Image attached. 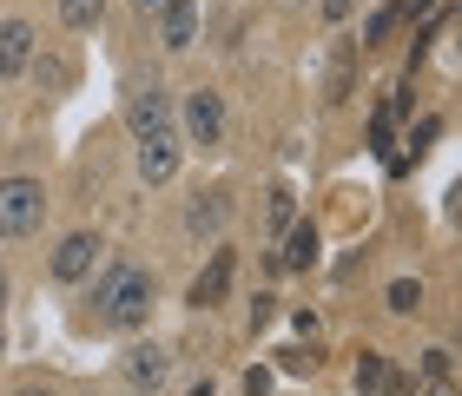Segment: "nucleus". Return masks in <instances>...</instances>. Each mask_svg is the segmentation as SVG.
I'll list each match as a JSON object with an SVG mask.
<instances>
[{
  "label": "nucleus",
  "mask_w": 462,
  "mask_h": 396,
  "mask_svg": "<svg viewBox=\"0 0 462 396\" xmlns=\"http://www.w3.org/2000/svg\"><path fill=\"white\" fill-rule=\"evenodd\" d=\"M145 310H152V278L139 264H113V278L99 284V324L133 330V324H145Z\"/></svg>",
  "instance_id": "nucleus-1"
},
{
  "label": "nucleus",
  "mask_w": 462,
  "mask_h": 396,
  "mask_svg": "<svg viewBox=\"0 0 462 396\" xmlns=\"http://www.w3.org/2000/svg\"><path fill=\"white\" fill-rule=\"evenodd\" d=\"M40 185L33 179H7L0 185V238H27L33 225H40Z\"/></svg>",
  "instance_id": "nucleus-2"
},
{
  "label": "nucleus",
  "mask_w": 462,
  "mask_h": 396,
  "mask_svg": "<svg viewBox=\"0 0 462 396\" xmlns=\"http://www.w3.org/2000/svg\"><path fill=\"white\" fill-rule=\"evenodd\" d=\"M125 126H133V139L172 133V93H165V87H133V99H125Z\"/></svg>",
  "instance_id": "nucleus-3"
},
{
  "label": "nucleus",
  "mask_w": 462,
  "mask_h": 396,
  "mask_svg": "<svg viewBox=\"0 0 462 396\" xmlns=\"http://www.w3.org/2000/svg\"><path fill=\"white\" fill-rule=\"evenodd\" d=\"M218 133H225V99L212 87H199L192 99H185V139L192 145H218Z\"/></svg>",
  "instance_id": "nucleus-4"
},
{
  "label": "nucleus",
  "mask_w": 462,
  "mask_h": 396,
  "mask_svg": "<svg viewBox=\"0 0 462 396\" xmlns=\"http://www.w3.org/2000/svg\"><path fill=\"white\" fill-rule=\"evenodd\" d=\"M93 264H99V238H93V232L60 238V252H53V278H60V284H79Z\"/></svg>",
  "instance_id": "nucleus-5"
},
{
  "label": "nucleus",
  "mask_w": 462,
  "mask_h": 396,
  "mask_svg": "<svg viewBox=\"0 0 462 396\" xmlns=\"http://www.w3.org/2000/svg\"><path fill=\"white\" fill-rule=\"evenodd\" d=\"M172 172H179V139H172V133L139 139V179H145V185H165Z\"/></svg>",
  "instance_id": "nucleus-6"
},
{
  "label": "nucleus",
  "mask_w": 462,
  "mask_h": 396,
  "mask_svg": "<svg viewBox=\"0 0 462 396\" xmlns=\"http://www.w3.org/2000/svg\"><path fill=\"white\" fill-rule=\"evenodd\" d=\"M33 67V27L27 20H0V79Z\"/></svg>",
  "instance_id": "nucleus-7"
},
{
  "label": "nucleus",
  "mask_w": 462,
  "mask_h": 396,
  "mask_svg": "<svg viewBox=\"0 0 462 396\" xmlns=\"http://www.w3.org/2000/svg\"><path fill=\"white\" fill-rule=\"evenodd\" d=\"M159 40H165V53H185L199 40V0H172V7L159 14Z\"/></svg>",
  "instance_id": "nucleus-8"
},
{
  "label": "nucleus",
  "mask_w": 462,
  "mask_h": 396,
  "mask_svg": "<svg viewBox=\"0 0 462 396\" xmlns=\"http://www.w3.org/2000/svg\"><path fill=\"white\" fill-rule=\"evenodd\" d=\"M225 290H231V252H212V264H205V278L192 284V304H199V310H212V304L225 298Z\"/></svg>",
  "instance_id": "nucleus-9"
},
{
  "label": "nucleus",
  "mask_w": 462,
  "mask_h": 396,
  "mask_svg": "<svg viewBox=\"0 0 462 396\" xmlns=\"http://www.w3.org/2000/svg\"><path fill=\"white\" fill-rule=\"evenodd\" d=\"M165 370H172V357H165L159 344H139V350H133V364H125V377H133L139 390H152V383L165 377Z\"/></svg>",
  "instance_id": "nucleus-10"
},
{
  "label": "nucleus",
  "mask_w": 462,
  "mask_h": 396,
  "mask_svg": "<svg viewBox=\"0 0 462 396\" xmlns=\"http://www.w3.org/2000/svg\"><path fill=\"white\" fill-rule=\"evenodd\" d=\"M310 258H318V225H291V238H284L278 264H284V271H304Z\"/></svg>",
  "instance_id": "nucleus-11"
},
{
  "label": "nucleus",
  "mask_w": 462,
  "mask_h": 396,
  "mask_svg": "<svg viewBox=\"0 0 462 396\" xmlns=\"http://www.w3.org/2000/svg\"><path fill=\"white\" fill-rule=\"evenodd\" d=\"M225 212H231V205H225V192H199V205L185 212V225H192V232H218V225H225Z\"/></svg>",
  "instance_id": "nucleus-12"
},
{
  "label": "nucleus",
  "mask_w": 462,
  "mask_h": 396,
  "mask_svg": "<svg viewBox=\"0 0 462 396\" xmlns=\"http://www.w3.org/2000/svg\"><path fill=\"white\" fill-rule=\"evenodd\" d=\"M99 7H106V0H60V20H67V27H99Z\"/></svg>",
  "instance_id": "nucleus-13"
},
{
  "label": "nucleus",
  "mask_w": 462,
  "mask_h": 396,
  "mask_svg": "<svg viewBox=\"0 0 462 396\" xmlns=\"http://www.w3.org/2000/svg\"><path fill=\"white\" fill-rule=\"evenodd\" d=\"M403 20V7H376L370 14V27H364V47H376V40H390V27Z\"/></svg>",
  "instance_id": "nucleus-14"
},
{
  "label": "nucleus",
  "mask_w": 462,
  "mask_h": 396,
  "mask_svg": "<svg viewBox=\"0 0 462 396\" xmlns=\"http://www.w3.org/2000/svg\"><path fill=\"white\" fill-rule=\"evenodd\" d=\"M356 390H383V357H376V350L356 357Z\"/></svg>",
  "instance_id": "nucleus-15"
},
{
  "label": "nucleus",
  "mask_w": 462,
  "mask_h": 396,
  "mask_svg": "<svg viewBox=\"0 0 462 396\" xmlns=\"http://www.w3.org/2000/svg\"><path fill=\"white\" fill-rule=\"evenodd\" d=\"M416 304H423V284L396 278V284H390V310H416Z\"/></svg>",
  "instance_id": "nucleus-16"
},
{
  "label": "nucleus",
  "mask_w": 462,
  "mask_h": 396,
  "mask_svg": "<svg viewBox=\"0 0 462 396\" xmlns=\"http://www.w3.org/2000/svg\"><path fill=\"white\" fill-rule=\"evenodd\" d=\"M449 370H456L449 350H430V357H423V377H430V383H449Z\"/></svg>",
  "instance_id": "nucleus-17"
},
{
  "label": "nucleus",
  "mask_w": 462,
  "mask_h": 396,
  "mask_svg": "<svg viewBox=\"0 0 462 396\" xmlns=\"http://www.w3.org/2000/svg\"><path fill=\"white\" fill-rule=\"evenodd\" d=\"M291 212H298L291 192H271V232H291Z\"/></svg>",
  "instance_id": "nucleus-18"
},
{
  "label": "nucleus",
  "mask_w": 462,
  "mask_h": 396,
  "mask_svg": "<svg viewBox=\"0 0 462 396\" xmlns=\"http://www.w3.org/2000/svg\"><path fill=\"white\" fill-rule=\"evenodd\" d=\"M40 79H53V87H67V79H73V67H67V60H40Z\"/></svg>",
  "instance_id": "nucleus-19"
},
{
  "label": "nucleus",
  "mask_w": 462,
  "mask_h": 396,
  "mask_svg": "<svg viewBox=\"0 0 462 396\" xmlns=\"http://www.w3.org/2000/svg\"><path fill=\"white\" fill-rule=\"evenodd\" d=\"M271 318H278V298H258V304H251V330H264Z\"/></svg>",
  "instance_id": "nucleus-20"
},
{
  "label": "nucleus",
  "mask_w": 462,
  "mask_h": 396,
  "mask_svg": "<svg viewBox=\"0 0 462 396\" xmlns=\"http://www.w3.org/2000/svg\"><path fill=\"white\" fill-rule=\"evenodd\" d=\"M350 7H356V0H324V14H330V20H344Z\"/></svg>",
  "instance_id": "nucleus-21"
},
{
  "label": "nucleus",
  "mask_w": 462,
  "mask_h": 396,
  "mask_svg": "<svg viewBox=\"0 0 462 396\" xmlns=\"http://www.w3.org/2000/svg\"><path fill=\"white\" fill-rule=\"evenodd\" d=\"M133 7H139V14H165L172 0H133Z\"/></svg>",
  "instance_id": "nucleus-22"
},
{
  "label": "nucleus",
  "mask_w": 462,
  "mask_h": 396,
  "mask_svg": "<svg viewBox=\"0 0 462 396\" xmlns=\"http://www.w3.org/2000/svg\"><path fill=\"white\" fill-rule=\"evenodd\" d=\"M396 7H403V14H423V7H430V0H396Z\"/></svg>",
  "instance_id": "nucleus-23"
},
{
  "label": "nucleus",
  "mask_w": 462,
  "mask_h": 396,
  "mask_svg": "<svg viewBox=\"0 0 462 396\" xmlns=\"http://www.w3.org/2000/svg\"><path fill=\"white\" fill-rule=\"evenodd\" d=\"M185 396H212V383H192V390H185Z\"/></svg>",
  "instance_id": "nucleus-24"
},
{
  "label": "nucleus",
  "mask_w": 462,
  "mask_h": 396,
  "mask_svg": "<svg viewBox=\"0 0 462 396\" xmlns=\"http://www.w3.org/2000/svg\"><path fill=\"white\" fill-rule=\"evenodd\" d=\"M430 396H456V390H449V383H430Z\"/></svg>",
  "instance_id": "nucleus-25"
},
{
  "label": "nucleus",
  "mask_w": 462,
  "mask_h": 396,
  "mask_svg": "<svg viewBox=\"0 0 462 396\" xmlns=\"http://www.w3.org/2000/svg\"><path fill=\"white\" fill-rule=\"evenodd\" d=\"M20 396H53V390H40V383H27V390H20Z\"/></svg>",
  "instance_id": "nucleus-26"
}]
</instances>
